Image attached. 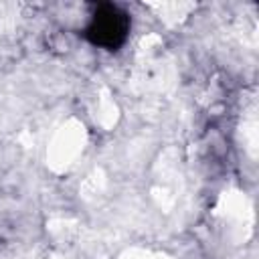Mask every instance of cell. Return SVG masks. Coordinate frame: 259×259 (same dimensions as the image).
Segmentation results:
<instances>
[{
  "label": "cell",
  "mask_w": 259,
  "mask_h": 259,
  "mask_svg": "<svg viewBox=\"0 0 259 259\" xmlns=\"http://www.w3.org/2000/svg\"><path fill=\"white\" fill-rule=\"evenodd\" d=\"M125 14L117 12V8L109 6L105 14H95V20H93V28L97 30V40L99 42H105V45H115L123 38V32H125Z\"/></svg>",
  "instance_id": "6da1fadb"
}]
</instances>
